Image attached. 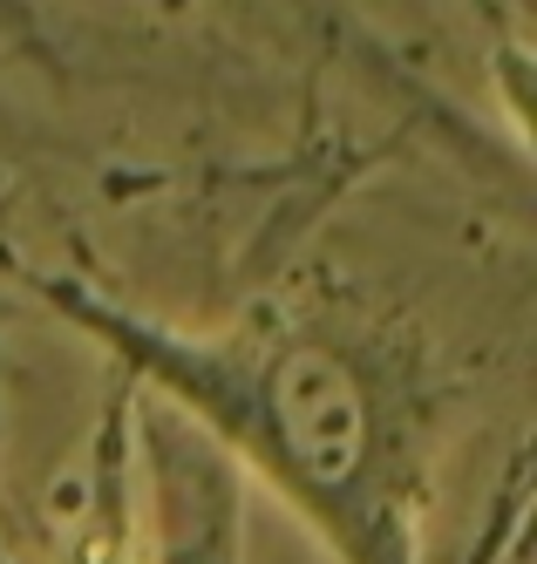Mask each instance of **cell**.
<instances>
[{"instance_id": "cell-1", "label": "cell", "mask_w": 537, "mask_h": 564, "mask_svg": "<svg viewBox=\"0 0 537 564\" xmlns=\"http://www.w3.org/2000/svg\"><path fill=\"white\" fill-rule=\"evenodd\" d=\"M212 368V401L232 429L253 435V449L279 469V482L313 490V503L347 523L354 510L382 523V503L367 497L375 469V409L341 354L313 340H286L266 354H218Z\"/></svg>"}]
</instances>
